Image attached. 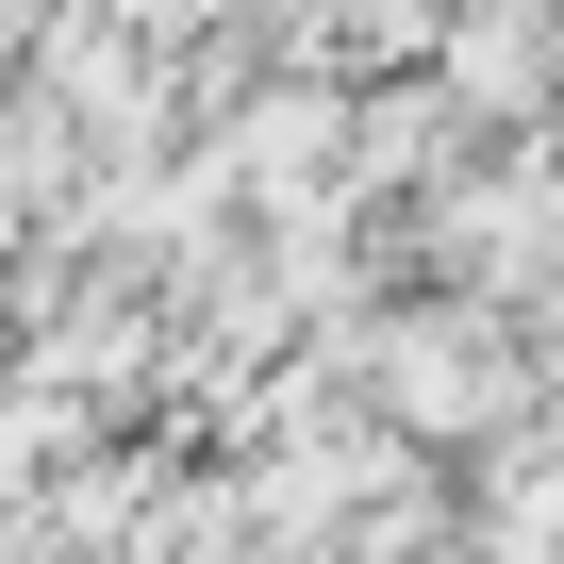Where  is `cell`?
Returning a JSON list of instances; mask_svg holds the SVG:
<instances>
[{"label": "cell", "mask_w": 564, "mask_h": 564, "mask_svg": "<svg viewBox=\"0 0 564 564\" xmlns=\"http://www.w3.org/2000/svg\"><path fill=\"white\" fill-rule=\"evenodd\" d=\"M432 465H481L498 432H531V399H547V349H531V316H498V300H465V282H399V300H366L349 333H316Z\"/></svg>", "instance_id": "6da1fadb"}, {"label": "cell", "mask_w": 564, "mask_h": 564, "mask_svg": "<svg viewBox=\"0 0 564 564\" xmlns=\"http://www.w3.org/2000/svg\"><path fill=\"white\" fill-rule=\"evenodd\" d=\"M399 249H415V282H465V300L531 316L547 282H564V199H547L531 133H498V150H465L432 199H399Z\"/></svg>", "instance_id": "7a4b0ae2"}, {"label": "cell", "mask_w": 564, "mask_h": 564, "mask_svg": "<svg viewBox=\"0 0 564 564\" xmlns=\"http://www.w3.org/2000/svg\"><path fill=\"white\" fill-rule=\"evenodd\" d=\"M465 547H481V564H564V432H547V415L465 465Z\"/></svg>", "instance_id": "3957f363"}, {"label": "cell", "mask_w": 564, "mask_h": 564, "mask_svg": "<svg viewBox=\"0 0 564 564\" xmlns=\"http://www.w3.org/2000/svg\"><path fill=\"white\" fill-rule=\"evenodd\" d=\"M84 432H100L84 399H51L34 366H0V514H34V498H51V465H67Z\"/></svg>", "instance_id": "277c9868"}, {"label": "cell", "mask_w": 564, "mask_h": 564, "mask_svg": "<svg viewBox=\"0 0 564 564\" xmlns=\"http://www.w3.org/2000/svg\"><path fill=\"white\" fill-rule=\"evenodd\" d=\"M432 51H448V0H333V67L349 84H399Z\"/></svg>", "instance_id": "5b68a950"}]
</instances>
